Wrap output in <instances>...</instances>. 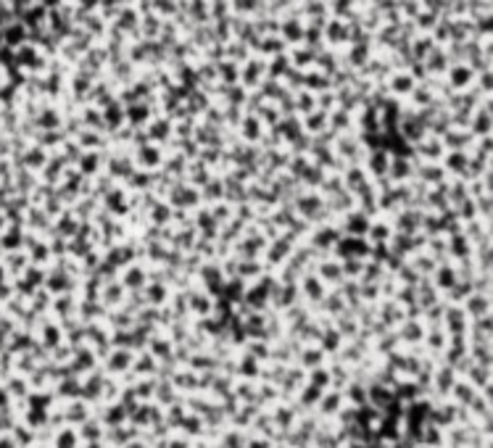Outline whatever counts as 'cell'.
Returning <instances> with one entry per match:
<instances>
[{
  "mask_svg": "<svg viewBox=\"0 0 493 448\" xmlns=\"http://www.w3.org/2000/svg\"><path fill=\"white\" fill-rule=\"evenodd\" d=\"M456 398H459V401H472V398H475V393H472V388H470V385H462V383H459V385H456Z\"/></svg>",
  "mask_w": 493,
  "mask_h": 448,
  "instance_id": "277c9868",
  "label": "cell"
},
{
  "mask_svg": "<svg viewBox=\"0 0 493 448\" xmlns=\"http://www.w3.org/2000/svg\"><path fill=\"white\" fill-rule=\"evenodd\" d=\"M59 448H77V433L74 430H63L59 435Z\"/></svg>",
  "mask_w": 493,
  "mask_h": 448,
  "instance_id": "3957f363",
  "label": "cell"
},
{
  "mask_svg": "<svg viewBox=\"0 0 493 448\" xmlns=\"http://www.w3.org/2000/svg\"><path fill=\"white\" fill-rule=\"evenodd\" d=\"M341 401H343V398H341V393H338V396H332V398H328V401H322V398H319V411L330 417V414H332V411L341 406Z\"/></svg>",
  "mask_w": 493,
  "mask_h": 448,
  "instance_id": "6da1fadb",
  "label": "cell"
},
{
  "mask_svg": "<svg viewBox=\"0 0 493 448\" xmlns=\"http://www.w3.org/2000/svg\"><path fill=\"white\" fill-rule=\"evenodd\" d=\"M79 433H82V438H85V440L95 443V440L101 438V425H95V422H90V427H88V425H82V430H79Z\"/></svg>",
  "mask_w": 493,
  "mask_h": 448,
  "instance_id": "7a4b0ae2",
  "label": "cell"
},
{
  "mask_svg": "<svg viewBox=\"0 0 493 448\" xmlns=\"http://www.w3.org/2000/svg\"><path fill=\"white\" fill-rule=\"evenodd\" d=\"M248 448H272L267 443V440H251V443H248Z\"/></svg>",
  "mask_w": 493,
  "mask_h": 448,
  "instance_id": "5b68a950",
  "label": "cell"
}]
</instances>
